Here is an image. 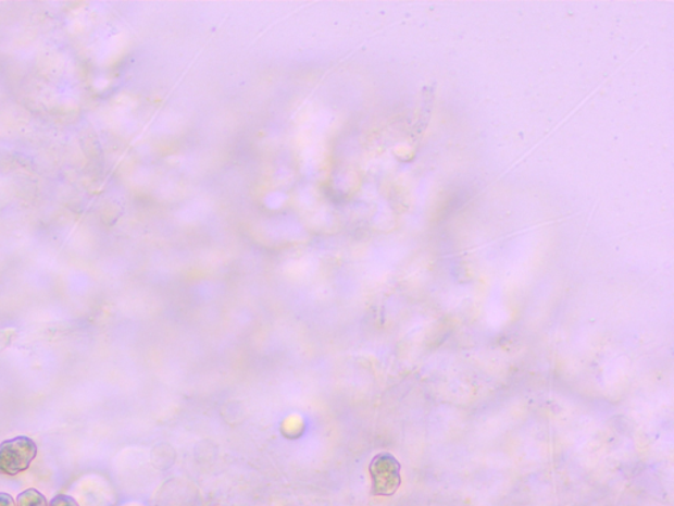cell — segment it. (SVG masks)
<instances>
[{
	"label": "cell",
	"mask_w": 674,
	"mask_h": 506,
	"mask_svg": "<svg viewBox=\"0 0 674 506\" xmlns=\"http://www.w3.org/2000/svg\"><path fill=\"white\" fill-rule=\"evenodd\" d=\"M37 456V446L28 436H16L0 443V473L5 477L27 471Z\"/></svg>",
	"instance_id": "6da1fadb"
},
{
	"label": "cell",
	"mask_w": 674,
	"mask_h": 506,
	"mask_svg": "<svg viewBox=\"0 0 674 506\" xmlns=\"http://www.w3.org/2000/svg\"><path fill=\"white\" fill-rule=\"evenodd\" d=\"M372 495L390 497L402 484L401 465L389 453L374 456L371 461Z\"/></svg>",
	"instance_id": "7a4b0ae2"
},
{
	"label": "cell",
	"mask_w": 674,
	"mask_h": 506,
	"mask_svg": "<svg viewBox=\"0 0 674 506\" xmlns=\"http://www.w3.org/2000/svg\"><path fill=\"white\" fill-rule=\"evenodd\" d=\"M16 506H49V504L41 492L30 489L17 496Z\"/></svg>",
	"instance_id": "3957f363"
},
{
	"label": "cell",
	"mask_w": 674,
	"mask_h": 506,
	"mask_svg": "<svg viewBox=\"0 0 674 506\" xmlns=\"http://www.w3.org/2000/svg\"><path fill=\"white\" fill-rule=\"evenodd\" d=\"M49 506H80L77 503V499H74L72 496L67 495H58L52 498V502L49 503Z\"/></svg>",
	"instance_id": "277c9868"
},
{
	"label": "cell",
	"mask_w": 674,
	"mask_h": 506,
	"mask_svg": "<svg viewBox=\"0 0 674 506\" xmlns=\"http://www.w3.org/2000/svg\"><path fill=\"white\" fill-rule=\"evenodd\" d=\"M0 506H16L15 499L9 493L0 492Z\"/></svg>",
	"instance_id": "5b68a950"
}]
</instances>
